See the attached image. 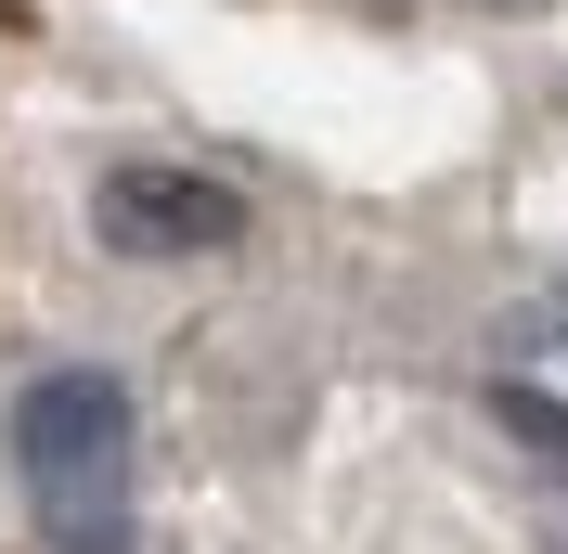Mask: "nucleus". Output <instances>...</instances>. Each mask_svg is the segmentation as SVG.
Instances as JSON below:
<instances>
[{
  "instance_id": "obj_5",
  "label": "nucleus",
  "mask_w": 568,
  "mask_h": 554,
  "mask_svg": "<svg viewBox=\"0 0 568 554\" xmlns=\"http://www.w3.org/2000/svg\"><path fill=\"white\" fill-rule=\"evenodd\" d=\"M491 13H556V0H491Z\"/></svg>"
},
{
  "instance_id": "obj_1",
  "label": "nucleus",
  "mask_w": 568,
  "mask_h": 554,
  "mask_svg": "<svg viewBox=\"0 0 568 554\" xmlns=\"http://www.w3.org/2000/svg\"><path fill=\"white\" fill-rule=\"evenodd\" d=\"M13 464L39 490L52 554H130V387L116 375H39L13 400Z\"/></svg>"
},
{
  "instance_id": "obj_3",
  "label": "nucleus",
  "mask_w": 568,
  "mask_h": 554,
  "mask_svg": "<svg viewBox=\"0 0 568 554\" xmlns=\"http://www.w3.org/2000/svg\"><path fill=\"white\" fill-rule=\"evenodd\" d=\"M504 387L568 400V310H517V322H504Z\"/></svg>"
},
{
  "instance_id": "obj_4",
  "label": "nucleus",
  "mask_w": 568,
  "mask_h": 554,
  "mask_svg": "<svg viewBox=\"0 0 568 554\" xmlns=\"http://www.w3.org/2000/svg\"><path fill=\"white\" fill-rule=\"evenodd\" d=\"M491 413L517 425V439H530L542 464H568V400H542V387H504V375H491Z\"/></svg>"
},
{
  "instance_id": "obj_2",
  "label": "nucleus",
  "mask_w": 568,
  "mask_h": 554,
  "mask_svg": "<svg viewBox=\"0 0 568 554\" xmlns=\"http://www.w3.org/2000/svg\"><path fill=\"white\" fill-rule=\"evenodd\" d=\"M91 233L116 245V258H207V245L246 233V194L207 168H116L104 194H91Z\"/></svg>"
}]
</instances>
